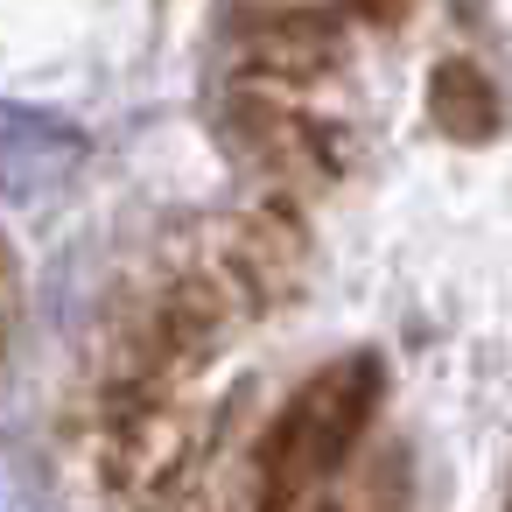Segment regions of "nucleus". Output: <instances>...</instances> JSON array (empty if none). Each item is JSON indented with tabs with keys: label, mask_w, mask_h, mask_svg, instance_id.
<instances>
[{
	"label": "nucleus",
	"mask_w": 512,
	"mask_h": 512,
	"mask_svg": "<svg viewBox=\"0 0 512 512\" xmlns=\"http://www.w3.org/2000/svg\"><path fill=\"white\" fill-rule=\"evenodd\" d=\"M365 407H372L365 372H323V379H316V386L281 414V428L267 435L260 491H267V498H281V491H295V484L323 477V470L351 449V435H358Z\"/></svg>",
	"instance_id": "obj_1"
},
{
	"label": "nucleus",
	"mask_w": 512,
	"mask_h": 512,
	"mask_svg": "<svg viewBox=\"0 0 512 512\" xmlns=\"http://www.w3.org/2000/svg\"><path fill=\"white\" fill-rule=\"evenodd\" d=\"M239 50H246V64H253L267 85H309L316 71L337 64V43H330V29H323L309 8H281V15H267V22H253Z\"/></svg>",
	"instance_id": "obj_2"
},
{
	"label": "nucleus",
	"mask_w": 512,
	"mask_h": 512,
	"mask_svg": "<svg viewBox=\"0 0 512 512\" xmlns=\"http://www.w3.org/2000/svg\"><path fill=\"white\" fill-rule=\"evenodd\" d=\"M358 8H372V15H393V8H400V0H358Z\"/></svg>",
	"instance_id": "obj_3"
}]
</instances>
